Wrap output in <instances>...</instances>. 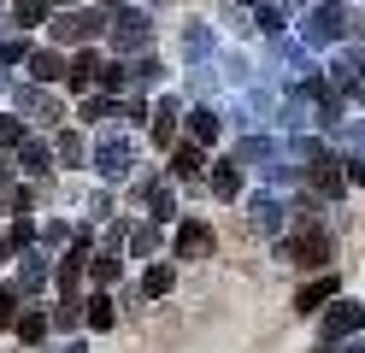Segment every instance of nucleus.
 <instances>
[{
  "label": "nucleus",
  "instance_id": "1",
  "mask_svg": "<svg viewBox=\"0 0 365 353\" xmlns=\"http://www.w3.org/2000/svg\"><path fill=\"white\" fill-rule=\"evenodd\" d=\"M106 36V6H65L53 12V41L59 47H95Z\"/></svg>",
  "mask_w": 365,
  "mask_h": 353
},
{
  "label": "nucleus",
  "instance_id": "2",
  "mask_svg": "<svg viewBox=\"0 0 365 353\" xmlns=\"http://www.w3.org/2000/svg\"><path fill=\"white\" fill-rule=\"evenodd\" d=\"M277 259L283 265H301V271H318V265L336 259V242H330V230H294V235L277 242Z\"/></svg>",
  "mask_w": 365,
  "mask_h": 353
},
{
  "label": "nucleus",
  "instance_id": "3",
  "mask_svg": "<svg viewBox=\"0 0 365 353\" xmlns=\"http://www.w3.org/2000/svg\"><path fill=\"white\" fill-rule=\"evenodd\" d=\"M318 329H324V347L359 336V329H365V300H341V295H336V300L324 306V324H318Z\"/></svg>",
  "mask_w": 365,
  "mask_h": 353
},
{
  "label": "nucleus",
  "instance_id": "4",
  "mask_svg": "<svg viewBox=\"0 0 365 353\" xmlns=\"http://www.w3.org/2000/svg\"><path fill=\"white\" fill-rule=\"evenodd\" d=\"M106 36H112V47H148V41H153V24L124 0V6L106 12Z\"/></svg>",
  "mask_w": 365,
  "mask_h": 353
},
{
  "label": "nucleus",
  "instance_id": "5",
  "mask_svg": "<svg viewBox=\"0 0 365 353\" xmlns=\"http://www.w3.org/2000/svg\"><path fill=\"white\" fill-rule=\"evenodd\" d=\"M341 24H348V12H341V0H318L312 18H307V41L324 47V41H341Z\"/></svg>",
  "mask_w": 365,
  "mask_h": 353
},
{
  "label": "nucleus",
  "instance_id": "6",
  "mask_svg": "<svg viewBox=\"0 0 365 353\" xmlns=\"http://www.w3.org/2000/svg\"><path fill=\"white\" fill-rule=\"evenodd\" d=\"M12 159H18V171H24V177H53V141L48 135H24L12 148Z\"/></svg>",
  "mask_w": 365,
  "mask_h": 353
},
{
  "label": "nucleus",
  "instance_id": "7",
  "mask_svg": "<svg viewBox=\"0 0 365 353\" xmlns=\"http://www.w3.org/2000/svg\"><path fill=\"white\" fill-rule=\"evenodd\" d=\"M212 247H218L212 224H200V218H182L177 224V259H212Z\"/></svg>",
  "mask_w": 365,
  "mask_h": 353
},
{
  "label": "nucleus",
  "instance_id": "8",
  "mask_svg": "<svg viewBox=\"0 0 365 353\" xmlns=\"http://www.w3.org/2000/svg\"><path fill=\"white\" fill-rule=\"evenodd\" d=\"M336 295H341V277H312V282H301V295H294V312H301V318H318Z\"/></svg>",
  "mask_w": 365,
  "mask_h": 353
},
{
  "label": "nucleus",
  "instance_id": "9",
  "mask_svg": "<svg viewBox=\"0 0 365 353\" xmlns=\"http://www.w3.org/2000/svg\"><path fill=\"white\" fill-rule=\"evenodd\" d=\"M24 65H30V77H36L41 88H53V83L65 77V65H71V53L53 41V47H30V59H24Z\"/></svg>",
  "mask_w": 365,
  "mask_h": 353
},
{
  "label": "nucleus",
  "instance_id": "10",
  "mask_svg": "<svg viewBox=\"0 0 365 353\" xmlns=\"http://www.w3.org/2000/svg\"><path fill=\"white\" fill-rule=\"evenodd\" d=\"M200 171H207V148L182 135L177 148H171V177H177V183H200Z\"/></svg>",
  "mask_w": 365,
  "mask_h": 353
},
{
  "label": "nucleus",
  "instance_id": "11",
  "mask_svg": "<svg viewBox=\"0 0 365 353\" xmlns=\"http://www.w3.org/2000/svg\"><path fill=\"white\" fill-rule=\"evenodd\" d=\"M130 159H135L130 141H101V148H95V171L106 183H118V177H130Z\"/></svg>",
  "mask_w": 365,
  "mask_h": 353
},
{
  "label": "nucleus",
  "instance_id": "12",
  "mask_svg": "<svg viewBox=\"0 0 365 353\" xmlns=\"http://www.w3.org/2000/svg\"><path fill=\"white\" fill-rule=\"evenodd\" d=\"M83 324H88V329H112V324H118V300H112L106 289L83 295Z\"/></svg>",
  "mask_w": 365,
  "mask_h": 353
},
{
  "label": "nucleus",
  "instance_id": "13",
  "mask_svg": "<svg viewBox=\"0 0 365 353\" xmlns=\"http://www.w3.org/2000/svg\"><path fill=\"white\" fill-rule=\"evenodd\" d=\"M171 289H177V265H165V259H159V265H142V282H135V295H142V300L148 295L159 300V295H171Z\"/></svg>",
  "mask_w": 365,
  "mask_h": 353
},
{
  "label": "nucleus",
  "instance_id": "14",
  "mask_svg": "<svg viewBox=\"0 0 365 353\" xmlns=\"http://www.w3.org/2000/svg\"><path fill=\"white\" fill-rule=\"evenodd\" d=\"M18 289H24V295L48 289V259H41L36 247H24V253H18Z\"/></svg>",
  "mask_w": 365,
  "mask_h": 353
},
{
  "label": "nucleus",
  "instance_id": "15",
  "mask_svg": "<svg viewBox=\"0 0 365 353\" xmlns=\"http://www.w3.org/2000/svg\"><path fill=\"white\" fill-rule=\"evenodd\" d=\"M12 329H18V342H24V347H41V342H48V329H53V318L36 306V312H18Z\"/></svg>",
  "mask_w": 365,
  "mask_h": 353
},
{
  "label": "nucleus",
  "instance_id": "16",
  "mask_svg": "<svg viewBox=\"0 0 365 353\" xmlns=\"http://www.w3.org/2000/svg\"><path fill=\"white\" fill-rule=\"evenodd\" d=\"M182 130H189V141L212 148V141H218V112H212V106H195L189 118H182Z\"/></svg>",
  "mask_w": 365,
  "mask_h": 353
},
{
  "label": "nucleus",
  "instance_id": "17",
  "mask_svg": "<svg viewBox=\"0 0 365 353\" xmlns=\"http://www.w3.org/2000/svg\"><path fill=\"white\" fill-rule=\"evenodd\" d=\"M53 18V0H12V24L18 30H41Z\"/></svg>",
  "mask_w": 365,
  "mask_h": 353
},
{
  "label": "nucleus",
  "instance_id": "18",
  "mask_svg": "<svg viewBox=\"0 0 365 353\" xmlns=\"http://www.w3.org/2000/svg\"><path fill=\"white\" fill-rule=\"evenodd\" d=\"M212 195H218V200H236V195H242V159L212 165Z\"/></svg>",
  "mask_w": 365,
  "mask_h": 353
},
{
  "label": "nucleus",
  "instance_id": "19",
  "mask_svg": "<svg viewBox=\"0 0 365 353\" xmlns=\"http://www.w3.org/2000/svg\"><path fill=\"white\" fill-rule=\"evenodd\" d=\"M88 282H95V289H112V282H118L124 277V265H118V259H112V253H88Z\"/></svg>",
  "mask_w": 365,
  "mask_h": 353
},
{
  "label": "nucleus",
  "instance_id": "20",
  "mask_svg": "<svg viewBox=\"0 0 365 353\" xmlns=\"http://www.w3.org/2000/svg\"><path fill=\"white\" fill-rule=\"evenodd\" d=\"M130 83H135V88H159V83H165V59H153V53L135 59V65H130Z\"/></svg>",
  "mask_w": 365,
  "mask_h": 353
},
{
  "label": "nucleus",
  "instance_id": "21",
  "mask_svg": "<svg viewBox=\"0 0 365 353\" xmlns=\"http://www.w3.org/2000/svg\"><path fill=\"white\" fill-rule=\"evenodd\" d=\"M177 141V101H159V118H153V148H171Z\"/></svg>",
  "mask_w": 365,
  "mask_h": 353
},
{
  "label": "nucleus",
  "instance_id": "22",
  "mask_svg": "<svg viewBox=\"0 0 365 353\" xmlns=\"http://www.w3.org/2000/svg\"><path fill=\"white\" fill-rule=\"evenodd\" d=\"M106 94H130V65H118V59H101V77H95Z\"/></svg>",
  "mask_w": 365,
  "mask_h": 353
},
{
  "label": "nucleus",
  "instance_id": "23",
  "mask_svg": "<svg viewBox=\"0 0 365 353\" xmlns=\"http://www.w3.org/2000/svg\"><path fill=\"white\" fill-rule=\"evenodd\" d=\"M341 183H348V177H341V165H336V159H318V171H312V188H318V195H341Z\"/></svg>",
  "mask_w": 365,
  "mask_h": 353
},
{
  "label": "nucleus",
  "instance_id": "24",
  "mask_svg": "<svg viewBox=\"0 0 365 353\" xmlns=\"http://www.w3.org/2000/svg\"><path fill=\"white\" fill-rule=\"evenodd\" d=\"M130 253H135V259H153V253H159V224L130 230Z\"/></svg>",
  "mask_w": 365,
  "mask_h": 353
},
{
  "label": "nucleus",
  "instance_id": "25",
  "mask_svg": "<svg viewBox=\"0 0 365 353\" xmlns=\"http://www.w3.org/2000/svg\"><path fill=\"white\" fill-rule=\"evenodd\" d=\"M18 306H24V289H18V282H0V329H12Z\"/></svg>",
  "mask_w": 365,
  "mask_h": 353
},
{
  "label": "nucleus",
  "instance_id": "26",
  "mask_svg": "<svg viewBox=\"0 0 365 353\" xmlns=\"http://www.w3.org/2000/svg\"><path fill=\"white\" fill-rule=\"evenodd\" d=\"M53 153H59L65 165H83V135H77V130H59V135H53Z\"/></svg>",
  "mask_w": 365,
  "mask_h": 353
},
{
  "label": "nucleus",
  "instance_id": "27",
  "mask_svg": "<svg viewBox=\"0 0 365 353\" xmlns=\"http://www.w3.org/2000/svg\"><path fill=\"white\" fill-rule=\"evenodd\" d=\"M6 242H12V253H24V247H36V224L24 218V212H18V218H12V230H6Z\"/></svg>",
  "mask_w": 365,
  "mask_h": 353
},
{
  "label": "nucleus",
  "instance_id": "28",
  "mask_svg": "<svg viewBox=\"0 0 365 353\" xmlns=\"http://www.w3.org/2000/svg\"><path fill=\"white\" fill-rule=\"evenodd\" d=\"M36 242H41V247H65V242H71V224H65V218H48V224L36 230Z\"/></svg>",
  "mask_w": 365,
  "mask_h": 353
},
{
  "label": "nucleus",
  "instance_id": "29",
  "mask_svg": "<svg viewBox=\"0 0 365 353\" xmlns=\"http://www.w3.org/2000/svg\"><path fill=\"white\" fill-rule=\"evenodd\" d=\"M24 135H30V124H24V118H0V148H6V153H12Z\"/></svg>",
  "mask_w": 365,
  "mask_h": 353
},
{
  "label": "nucleus",
  "instance_id": "30",
  "mask_svg": "<svg viewBox=\"0 0 365 353\" xmlns=\"http://www.w3.org/2000/svg\"><path fill=\"white\" fill-rule=\"evenodd\" d=\"M24 59H30V41H24V36L0 41V65H24Z\"/></svg>",
  "mask_w": 365,
  "mask_h": 353
},
{
  "label": "nucleus",
  "instance_id": "31",
  "mask_svg": "<svg viewBox=\"0 0 365 353\" xmlns=\"http://www.w3.org/2000/svg\"><path fill=\"white\" fill-rule=\"evenodd\" d=\"M112 206H118V195H112V188H95V200H88V212H95V218H112Z\"/></svg>",
  "mask_w": 365,
  "mask_h": 353
},
{
  "label": "nucleus",
  "instance_id": "32",
  "mask_svg": "<svg viewBox=\"0 0 365 353\" xmlns=\"http://www.w3.org/2000/svg\"><path fill=\"white\" fill-rule=\"evenodd\" d=\"M30 200H36L30 188H24V183H12V195H6V206H12V212H30Z\"/></svg>",
  "mask_w": 365,
  "mask_h": 353
},
{
  "label": "nucleus",
  "instance_id": "33",
  "mask_svg": "<svg viewBox=\"0 0 365 353\" xmlns=\"http://www.w3.org/2000/svg\"><path fill=\"white\" fill-rule=\"evenodd\" d=\"M12 177H18V159H12L6 148H0V188H12Z\"/></svg>",
  "mask_w": 365,
  "mask_h": 353
},
{
  "label": "nucleus",
  "instance_id": "34",
  "mask_svg": "<svg viewBox=\"0 0 365 353\" xmlns=\"http://www.w3.org/2000/svg\"><path fill=\"white\" fill-rule=\"evenodd\" d=\"M259 24H265L271 36H277V30H283V6H259Z\"/></svg>",
  "mask_w": 365,
  "mask_h": 353
},
{
  "label": "nucleus",
  "instance_id": "35",
  "mask_svg": "<svg viewBox=\"0 0 365 353\" xmlns=\"http://www.w3.org/2000/svg\"><path fill=\"white\" fill-rule=\"evenodd\" d=\"M341 177H348V183H359V188H365V159H341Z\"/></svg>",
  "mask_w": 365,
  "mask_h": 353
},
{
  "label": "nucleus",
  "instance_id": "36",
  "mask_svg": "<svg viewBox=\"0 0 365 353\" xmlns=\"http://www.w3.org/2000/svg\"><path fill=\"white\" fill-rule=\"evenodd\" d=\"M6 259H18V253H12V242H6V235H0V265H6Z\"/></svg>",
  "mask_w": 365,
  "mask_h": 353
},
{
  "label": "nucleus",
  "instance_id": "37",
  "mask_svg": "<svg viewBox=\"0 0 365 353\" xmlns=\"http://www.w3.org/2000/svg\"><path fill=\"white\" fill-rule=\"evenodd\" d=\"M59 353H88V347H83V342H65V347H59Z\"/></svg>",
  "mask_w": 365,
  "mask_h": 353
},
{
  "label": "nucleus",
  "instance_id": "38",
  "mask_svg": "<svg viewBox=\"0 0 365 353\" xmlns=\"http://www.w3.org/2000/svg\"><path fill=\"white\" fill-rule=\"evenodd\" d=\"M95 6H124V0H95Z\"/></svg>",
  "mask_w": 365,
  "mask_h": 353
},
{
  "label": "nucleus",
  "instance_id": "39",
  "mask_svg": "<svg viewBox=\"0 0 365 353\" xmlns=\"http://www.w3.org/2000/svg\"><path fill=\"white\" fill-rule=\"evenodd\" d=\"M348 353H365V342H354V347H348Z\"/></svg>",
  "mask_w": 365,
  "mask_h": 353
},
{
  "label": "nucleus",
  "instance_id": "40",
  "mask_svg": "<svg viewBox=\"0 0 365 353\" xmlns=\"http://www.w3.org/2000/svg\"><path fill=\"white\" fill-rule=\"evenodd\" d=\"M0 83H6V71H0Z\"/></svg>",
  "mask_w": 365,
  "mask_h": 353
},
{
  "label": "nucleus",
  "instance_id": "41",
  "mask_svg": "<svg viewBox=\"0 0 365 353\" xmlns=\"http://www.w3.org/2000/svg\"><path fill=\"white\" fill-rule=\"evenodd\" d=\"M359 65H365V53H359Z\"/></svg>",
  "mask_w": 365,
  "mask_h": 353
}]
</instances>
